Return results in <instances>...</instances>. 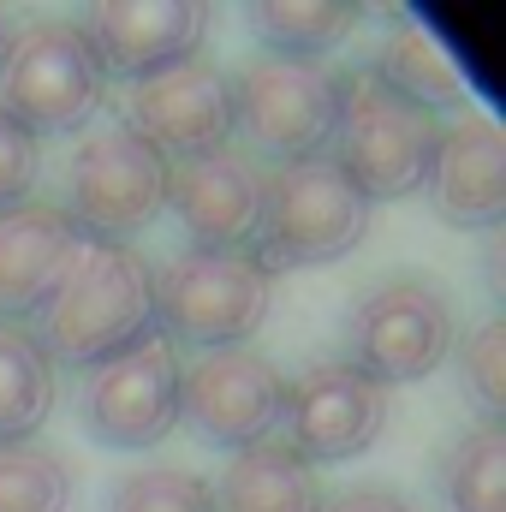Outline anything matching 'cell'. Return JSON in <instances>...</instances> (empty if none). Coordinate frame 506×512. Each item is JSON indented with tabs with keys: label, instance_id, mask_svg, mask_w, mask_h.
I'll return each instance as SVG.
<instances>
[{
	"label": "cell",
	"instance_id": "cell-1",
	"mask_svg": "<svg viewBox=\"0 0 506 512\" xmlns=\"http://www.w3.org/2000/svg\"><path fill=\"white\" fill-rule=\"evenodd\" d=\"M30 334L54 370H96L155 334V268L131 245H84L60 292L36 310Z\"/></svg>",
	"mask_w": 506,
	"mask_h": 512
},
{
	"label": "cell",
	"instance_id": "cell-2",
	"mask_svg": "<svg viewBox=\"0 0 506 512\" xmlns=\"http://www.w3.org/2000/svg\"><path fill=\"white\" fill-rule=\"evenodd\" d=\"M435 137H441V120L423 102L381 84L370 66L340 72V114H334L328 155L346 167V179L370 203H399V197L423 191Z\"/></svg>",
	"mask_w": 506,
	"mask_h": 512
},
{
	"label": "cell",
	"instance_id": "cell-3",
	"mask_svg": "<svg viewBox=\"0 0 506 512\" xmlns=\"http://www.w3.org/2000/svg\"><path fill=\"white\" fill-rule=\"evenodd\" d=\"M108 102V72L78 18H30L0 48V108L30 137H72Z\"/></svg>",
	"mask_w": 506,
	"mask_h": 512
},
{
	"label": "cell",
	"instance_id": "cell-4",
	"mask_svg": "<svg viewBox=\"0 0 506 512\" xmlns=\"http://www.w3.org/2000/svg\"><path fill=\"white\" fill-rule=\"evenodd\" d=\"M274 310V274L256 251H179L155 268V334L179 352L245 346Z\"/></svg>",
	"mask_w": 506,
	"mask_h": 512
},
{
	"label": "cell",
	"instance_id": "cell-5",
	"mask_svg": "<svg viewBox=\"0 0 506 512\" xmlns=\"http://www.w3.org/2000/svg\"><path fill=\"white\" fill-rule=\"evenodd\" d=\"M364 233H370V197L346 179L334 155H304L268 173L256 227V262L268 274L340 262L364 245Z\"/></svg>",
	"mask_w": 506,
	"mask_h": 512
},
{
	"label": "cell",
	"instance_id": "cell-6",
	"mask_svg": "<svg viewBox=\"0 0 506 512\" xmlns=\"http://www.w3.org/2000/svg\"><path fill=\"white\" fill-rule=\"evenodd\" d=\"M334 114H340V66H328V60L256 54L233 78V131H245L262 167L328 155Z\"/></svg>",
	"mask_w": 506,
	"mask_h": 512
},
{
	"label": "cell",
	"instance_id": "cell-7",
	"mask_svg": "<svg viewBox=\"0 0 506 512\" xmlns=\"http://www.w3.org/2000/svg\"><path fill=\"white\" fill-rule=\"evenodd\" d=\"M72 227L90 245H126L167 209V161L131 126H108L78 137L66 161V203Z\"/></svg>",
	"mask_w": 506,
	"mask_h": 512
},
{
	"label": "cell",
	"instance_id": "cell-8",
	"mask_svg": "<svg viewBox=\"0 0 506 512\" xmlns=\"http://www.w3.org/2000/svg\"><path fill=\"white\" fill-rule=\"evenodd\" d=\"M459 346V316L429 280H381L346 310V364L381 387L435 376Z\"/></svg>",
	"mask_w": 506,
	"mask_h": 512
},
{
	"label": "cell",
	"instance_id": "cell-9",
	"mask_svg": "<svg viewBox=\"0 0 506 512\" xmlns=\"http://www.w3.org/2000/svg\"><path fill=\"white\" fill-rule=\"evenodd\" d=\"M179 382V352L161 334H143L120 358L84 370L78 417L102 447H155L179 429Z\"/></svg>",
	"mask_w": 506,
	"mask_h": 512
},
{
	"label": "cell",
	"instance_id": "cell-10",
	"mask_svg": "<svg viewBox=\"0 0 506 512\" xmlns=\"http://www.w3.org/2000/svg\"><path fill=\"white\" fill-rule=\"evenodd\" d=\"M280 429L286 447L316 471V465H346L358 453H370L387 429V387L364 376L346 358L310 364L298 382H286L280 405Z\"/></svg>",
	"mask_w": 506,
	"mask_h": 512
},
{
	"label": "cell",
	"instance_id": "cell-11",
	"mask_svg": "<svg viewBox=\"0 0 506 512\" xmlns=\"http://www.w3.org/2000/svg\"><path fill=\"white\" fill-rule=\"evenodd\" d=\"M167 167L215 155L233 143V72H221L215 60L191 54L143 84H131L126 96V120Z\"/></svg>",
	"mask_w": 506,
	"mask_h": 512
},
{
	"label": "cell",
	"instance_id": "cell-12",
	"mask_svg": "<svg viewBox=\"0 0 506 512\" xmlns=\"http://www.w3.org/2000/svg\"><path fill=\"white\" fill-rule=\"evenodd\" d=\"M280 405H286V376L256 346L197 352V364L179 382V423H191L209 447H227V453L274 441Z\"/></svg>",
	"mask_w": 506,
	"mask_h": 512
},
{
	"label": "cell",
	"instance_id": "cell-13",
	"mask_svg": "<svg viewBox=\"0 0 506 512\" xmlns=\"http://www.w3.org/2000/svg\"><path fill=\"white\" fill-rule=\"evenodd\" d=\"M262 191H268V167L233 143L167 167V209L191 239V251H256Z\"/></svg>",
	"mask_w": 506,
	"mask_h": 512
},
{
	"label": "cell",
	"instance_id": "cell-14",
	"mask_svg": "<svg viewBox=\"0 0 506 512\" xmlns=\"http://www.w3.org/2000/svg\"><path fill=\"white\" fill-rule=\"evenodd\" d=\"M429 209L459 233H495L506 221V137L483 114H459L441 126L429 173H423Z\"/></svg>",
	"mask_w": 506,
	"mask_h": 512
},
{
	"label": "cell",
	"instance_id": "cell-15",
	"mask_svg": "<svg viewBox=\"0 0 506 512\" xmlns=\"http://www.w3.org/2000/svg\"><path fill=\"white\" fill-rule=\"evenodd\" d=\"M84 233L72 227V215L60 203H12L0 209V322L36 316L60 280L72 274V262L84 256Z\"/></svg>",
	"mask_w": 506,
	"mask_h": 512
},
{
	"label": "cell",
	"instance_id": "cell-16",
	"mask_svg": "<svg viewBox=\"0 0 506 512\" xmlns=\"http://www.w3.org/2000/svg\"><path fill=\"white\" fill-rule=\"evenodd\" d=\"M102 72L114 78H155L179 60H191L209 36V6H191V0H143V6H96L90 18H78Z\"/></svg>",
	"mask_w": 506,
	"mask_h": 512
},
{
	"label": "cell",
	"instance_id": "cell-17",
	"mask_svg": "<svg viewBox=\"0 0 506 512\" xmlns=\"http://www.w3.org/2000/svg\"><path fill=\"white\" fill-rule=\"evenodd\" d=\"M215 512H322V483L286 441H256L233 453Z\"/></svg>",
	"mask_w": 506,
	"mask_h": 512
},
{
	"label": "cell",
	"instance_id": "cell-18",
	"mask_svg": "<svg viewBox=\"0 0 506 512\" xmlns=\"http://www.w3.org/2000/svg\"><path fill=\"white\" fill-rule=\"evenodd\" d=\"M60 393V370L30 334V322H0V447L30 441Z\"/></svg>",
	"mask_w": 506,
	"mask_h": 512
},
{
	"label": "cell",
	"instance_id": "cell-19",
	"mask_svg": "<svg viewBox=\"0 0 506 512\" xmlns=\"http://www.w3.org/2000/svg\"><path fill=\"white\" fill-rule=\"evenodd\" d=\"M435 495L447 512H506V435L501 423H477L453 435L435 459Z\"/></svg>",
	"mask_w": 506,
	"mask_h": 512
},
{
	"label": "cell",
	"instance_id": "cell-20",
	"mask_svg": "<svg viewBox=\"0 0 506 512\" xmlns=\"http://www.w3.org/2000/svg\"><path fill=\"white\" fill-rule=\"evenodd\" d=\"M370 72H376L381 84H393L399 96H411V102H423L429 114L435 108H453V114H471L465 108V84H459V72H453V60L411 24V18H399L393 30H387V42L376 48V60H370Z\"/></svg>",
	"mask_w": 506,
	"mask_h": 512
},
{
	"label": "cell",
	"instance_id": "cell-21",
	"mask_svg": "<svg viewBox=\"0 0 506 512\" xmlns=\"http://www.w3.org/2000/svg\"><path fill=\"white\" fill-rule=\"evenodd\" d=\"M256 36L268 42V54H286V60H322L352 24H358V6L346 0H280V6H251Z\"/></svg>",
	"mask_w": 506,
	"mask_h": 512
},
{
	"label": "cell",
	"instance_id": "cell-22",
	"mask_svg": "<svg viewBox=\"0 0 506 512\" xmlns=\"http://www.w3.org/2000/svg\"><path fill=\"white\" fill-rule=\"evenodd\" d=\"M72 507V465L42 441L0 447V512H66Z\"/></svg>",
	"mask_w": 506,
	"mask_h": 512
},
{
	"label": "cell",
	"instance_id": "cell-23",
	"mask_svg": "<svg viewBox=\"0 0 506 512\" xmlns=\"http://www.w3.org/2000/svg\"><path fill=\"white\" fill-rule=\"evenodd\" d=\"M108 512H215V483H203L197 471L149 465L108 489Z\"/></svg>",
	"mask_w": 506,
	"mask_h": 512
},
{
	"label": "cell",
	"instance_id": "cell-24",
	"mask_svg": "<svg viewBox=\"0 0 506 512\" xmlns=\"http://www.w3.org/2000/svg\"><path fill=\"white\" fill-rule=\"evenodd\" d=\"M459 382L471 393V405L483 411V423H501L506 411V328L483 322L459 340Z\"/></svg>",
	"mask_w": 506,
	"mask_h": 512
},
{
	"label": "cell",
	"instance_id": "cell-25",
	"mask_svg": "<svg viewBox=\"0 0 506 512\" xmlns=\"http://www.w3.org/2000/svg\"><path fill=\"white\" fill-rule=\"evenodd\" d=\"M36 173H42V137H30L0 108V209L24 203L30 185H36Z\"/></svg>",
	"mask_w": 506,
	"mask_h": 512
},
{
	"label": "cell",
	"instance_id": "cell-26",
	"mask_svg": "<svg viewBox=\"0 0 506 512\" xmlns=\"http://www.w3.org/2000/svg\"><path fill=\"white\" fill-rule=\"evenodd\" d=\"M322 512H411V501L393 489H346L340 501H322Z\"/></svg>",
	"mask_w": 506,
	"mask_h": 512
},
{
	"label": "cell",
	"instance_id": "cell-27",
	"mask_svg": "<svg viewBox=\"0 0 506 512\" xmlns=\"http://www.w3.org/2000/svg\"><path fill=\"white\" fill-rule=\"evenodd\" d=\"M0 48H6V12H0Z\"/></svg>",
	"mask_w": 506,
	"mask_h": 512
}]
</instances>
